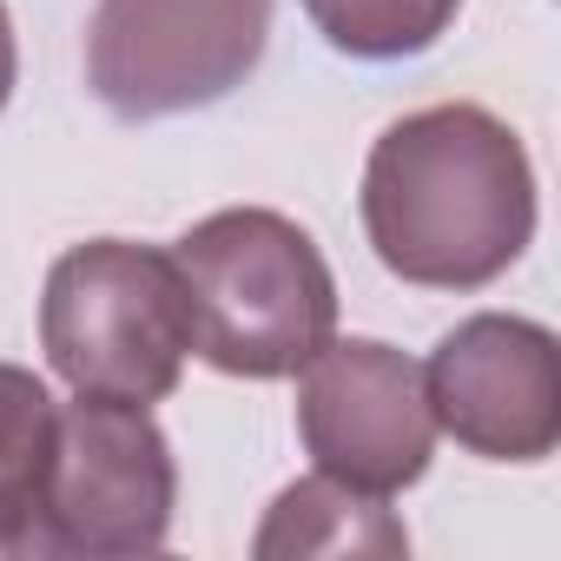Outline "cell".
Here are the masks:
<instances>
[{
	"mask_svg": "<svg viewBox=\"0 0 561 561\" xmlns=\"http://www.w3.org/2000/svg\"><path fill=\"white\" fill-rule=\"evenodd\" d=\"M364 231L403 285L482 291L535 238V165L489 106L403 113L370 146Z\"/></svg>",
	"mask_w": 561,
	"mask_h": 561,
	"instance_id": "1",
	"label": "cell"
},
{
	"mask_svg": "<svg viewBox=\"0 0 561 561\" xmlns=\"http://www.w3.org/2000/svg\"><path fill=\"white\" fill-rule=\"evenodd\" d=\"M172 264L192 298V351L225 377H298L337 337V277L285 211H211L172 244Z\"/></svg>",
	"mask_w": 561,
	"mask_h": 561,
	"instance_id": "2",
	"label": "cell"
},
{
	"mask_svg": "<svg viewBox=\"0 0 561 561\" xmlns=\"http://www.w3.org/2000/svg\"><path fill=\"white\" fill-rule=\"evenodd\" d=\"M41 351L73 397L165 403L192 357V298L172 251L87 238L47 271Z\"/></svg>",
	"mask_w": 561,
	"mask_h": 561,
	"instance_id": "3",
	"label": "cell"
},
{
	"mask_svg": "<svg viewBox=\"0 0 561 561\" xmlns=\"http://www.w3.org/2000/svg\"><path fill=\"white\" fill-rule=\"evenodd\" d=\"M271 41V0H100L87 87L113 119H172L244 87Z\"/></svg>",
	"mask_w": 561,
	"mask_h": 561,
	"instance_id": "4",
	"label": "cell"
},
{
	"mask_svg": "<svg viewBox=\"0 0 561 561\" xmlns=\"http://www.w3.org/2000/svg\"><path fill=\"white\" fill-rule=\"evenodd\" d=\"M172 502H179V462L165 430L139 403L80 397L60 410L34 554H87V561L152 554L165 548Z\"/></svg>",
	"mask_w": 561,
	"mask_h": 561,
	"instance_id": "5",
	"label": "cell"
},
{
	"mask_svg": "<svg viewBox=\"0 0 561 561\" xmlns=\"http://www.w3.org/2000/svg\"><path fill=\"white\" fill-rule=\"evenodd\" d=\"M298 436L324 476L390 502L397 489L423 482L436 456L423 364L377 337H331L298 370Z\"/></svg>",
	"mask_w": 561,
	"mask_h": 561,
	"instance_id": "6",
	"label": "cell"
},
{
	"mask_svg": "<svg viewBox=\"0 0 561 561\" xmlns=\"http://www.w3.org/2000/svg\"><path fill=\"white\" fill-rule=\"evenodd\" d=\"M436 436L489 462H541L561 443V344L535 318H462L423 364Z\"/></svg>",
	"mask_w": 561,
	"mask_h": 561,
	"instance_id": "7",
	"label": "cell"
},
{
	"mask_svg": "<svg viewBox=\"0 0 561 561\" xmlns=\"http://www.w3.org/2000/svg\"><path fill=\"white\" fill-rule=\"evenodd\" d=\"M257 561H298V554H410V528L383 508V495L351 489L337 476H305L271 502L251 535Z\"/></svg>",
	"mask_w": 561,
	"mask_h": 561,
	"instance_id": "8",
	"label": "cell"
},
{
	"mask_svg": "<svg viewBox=\"0 0 561 561\" xmlns=\"http://www.w3.org/2000/svg\"><path fill=\"white\" fill-rule=\"evenodd\" d=\"M60 443V403L21 364H0V554L41 548V508Z\"/></svg>",
	"mask_w": 561,
	"mask_h": 561,
	"instance_id": "9",
	"label": "cell"
},
{
	"mask_svg": "<svg viewBox=\"0 0 561 561\" xmlns=\"http://www.w3.org/2000/svg\"><path fill=\"white\" fill-rule=\"evenodd\" d=\"M298 8L351 60H410L449 34L462 0H298Z\"/></svg>",
	"mask_w": 561,
	"mask_h": 561,
	"instance_id": "10",
	"label": "cell"
},
{
	"mask_svg": "<svg viewBox=\"0 0 561 561\" xmlns=\"http://www.w3.org/2000/svg\"><path fill=\"white\" fill-rule=\"evenodd\" d=\"M14 73H21V47H14L8 8H0V113H8V100H14Z\"/></svg>",
	"mask_w": 561,
	"mask_h": 561,
	"instance_id": "11",
	"label": "cell"
}]
</instances>
